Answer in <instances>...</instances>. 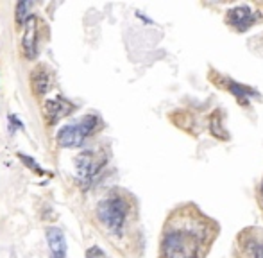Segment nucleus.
I'll list each match as a JSON object with an SVG mask.
<instances>
[{
	"mask_svg": "<svg viewBox=\"0 0 263 258\" xmlns=\"http://www.w3.org/2000/svg\"><path fill=\"white\" fill-rule=\"evenodd\" d=\"M30 7H32V2H29V0H22V2L16 4V24L18 25L27 24V20L30 18L29 15Z\"/></svg>",
	"mask_w": 263,
	"mask_h": 258,
	"instance_id": "obj_11",
	"label": "nucleus"
},
{
	"mask_svg": "<svg viewBox=\"0 0 263 258\" xmlns=\"http://www.w3.org/2000/svg\"><path fill=\"white\" fill-rule=\"evenodd\" d=\"M245 251L251 258H263V238L258 235H247Z\"/></svg>",
	"mask_w": 263,
	"mask_h": 258,
	"instance_id": "obj_10",
	"label": "nucleus"
},
{
	"mask_svg": "<svg viewBox=\"0 0 263 258\" xmlns=\"http://www.w3.org/2000/svg\"><path fill=\"white\" fill-rule=\"evenodd\" d=\"M100 126H102V122H100L99 113H88L79 122L61 128L56 134V140H58L59 147H65V149L81 147L86 142V138H89L91 134L99 131Z\"/></svg>",
	"mask_w": 263,
	"mask_h": 258,
	"instance_id": "obj_1",
	"label": "nucleus"
},
{
	"mask_svg": "<svg viewBox=\"0 0 263 258\" xmlns=\"http://www.w3.org/2000/svg\"><path fill=\"white\" fill-rule=\"evenodd\" d=\"M136 16H138L140 20H144V22H145V24H154V22H152V20H150V18H147V16H145V15H144V13H140V11H136Z\"/></svg>",
	"mask_w": 263,
	"mask_h": 258,
	"instance_id": "obj_14",
	"label": "nucleus"
},
{
	"mask_svg": "<svg viewBox=\"0 0 263 258\" xmlns=\"http://www.w3.org/2000/svg\"><path fill=\"white\" fill-rule=\"evenodd\" d=\"M104 163L106 158L99 156L95 151H85L79 156H75V170H77V176L83 179H91L95 174L100 172Z\"/></svg>",
	"mask_w": 263,
	"mask_h": 258,
	"instance_id": "obj_3",
	"label": "nucleus"
},
{
	"mask_svg": "<svg viewBox=\"0 0 263 258\" xmlns=\"http://www.w3.org/2000/svg\"><path fill=\"white\" fill-rule=\"evenodd\" d=\"M228 24L233 27V29L240 31V32H243V31L251 29L254 24H256V20H258V13H254L249 5H236V7H233V9L228 11Z\"/></svg>",
	"mask_w": 263,
	"mask_h": 258,
	"instance_id": "obj_4",
	"label": "nucleus"
},
{
	"mask_svg": "<svg viewBox=\"0 0 263 258\" xmlns=\"http://www.w3.org/2000/svg\"><path fill=\"white\" fill-rule=\"evenodd\" d=\"M18 158L22 160V161H24L25 165H27V167H30V169L32 170H36V174H45V170L41 169L40 165H36V161L32 158H30V156H27V154H18Z\"/></svg>",
	"mask_w": 263,
	"mask_h": 258,
	"instance_id": "obj_12",
	"label": "nucleus"
},
{
	"mask_svg": "<svg viewBox=\"0 0 263 258\" xmlns=\"http://www.w3.org/2000/svg\"><path fill=\"white\" fill-rule=\"evenodd\" d=\"M86 258H108L104 253V249L99 248V246H91V248L86 249Z\"/></svg>",
	"mask_w": 263,
	"mask_h": 258,
	"instance_id": "obj_13",
	"label": "nucleus"
},
{
	"mask_svg": "<svg viewBox=\"0 0 263 258\" xmlns=\"http://www.w3.org/2000/svg\"><path fill=\"white\" fill-rule=\"evenodd\" d=\"M30 88L36 97H43L50 90V72L45 64H38L30 72Z\"/></svg>",
	"mask_w": 263,
	"mask_h": 258,
	"instance_id": "obj_8",
	"label": "nucleus"
},
{
	"mask_svg": "<svg viewBox=\"0 0 263 258\" xmlns=\"http://www.w3.org/2000/svg\"><path fill=\"white\" fill-rule=\"evenodd\" d=\"M45 237H47V242H49V248H50L52 257L66 258V248H68V244H66V238H65V233H63V229L56 228V226H50V228H47Z\"/></svg>",
	"mask_w": 263,
	"mask_h": 258,
	"instance_id": "obj_9",
	"label": "nucleus"
},
{
	"mask_svg": "<svg viewBox=\"0 0 263 258\" xmlns=\"http://www.w3.org/2000/svg\"><path fill=\"white\" fill-rule=\"evenodd\" d=\"M127 214H129V204L120 195H110V197L102 199L97 206L99 221L108 228L110 233L117 235V237H120L124 231Z\"/></svg>",
	"mask_w": 263,
	"mask_h": 258,
	"instance_id": "obj_2",
	"label": "nucleus"
},
{
	"mask_svg": "<svg viewBox=\"0 0 263 258\" xmlns=\"http://www.w3.org/2000/svg\"><path fill=\"white\" fill-rule=\"evenodd\" d=\"M72 109H74V106L70 104V100L61 99V97L45 100V104H43V113H45L47 122H49V126H54L58 120L66 117L68 113H72Z\"/></svg>",
	"mask_w": 263,
	"mask_h": 258,
	"instance_id": "obj_5",
	"label": "nucleus"
},
{
	"mask_svg": "<svg viewBox=\"0 0 263 258\" xmlns=\"http://www.w3.org/2000/svg\"><path fill=\"white\" fill-rule=\"evenodd\" d=\"M222 86L228 90L229 94H233L238 100V104H249V100L253 99V97H260V92L258 90L251 88V86H245V85H240L236 81L233 79H228V77H224L222 79Z\"/></svg>",
	"mask_w": 263,
	"mask_h": 258,
	"instance_id": "obj_7",
	"label": "nucleus"
},
{
	"mask_svg": "<svg viewBox=\"0 0 263 258\" xmlns=\"http://www.w3.org/2000/svg\"><path fill=\"white\" fill-rule=\"evenodd\" d=\"M50 258H59V257H50Z\"/></svg>",
	"mask_w": 263,
	"mask_h": 258,
	"instance_id": "obj_16",
	"label": "nucleus"
},
{
	"mask_svg": "<svg viewBox=\"0 0 263 258\" xmlns=\"http://www.w3.org/2000/svg\"><path fill=\"white\" fill-rule=\"evenodd\" d=\"M262 204H263V179H262Z\"/></svg>",
	"mask_w": 263,
	"mask_h": 258,
	"instance_id": "obj_15",
	"label": "nucleus"
},
{
	"mask_svg": "<svg viewBox=\"0 0 263 258\" xmlns=\"http://www.w3.org/2000/svg\"><path fill=\"white\" fill-rule=\"evenodd\" d=\"M38 18L30 16L27 24H25V32L22 38V49L27 60H34L38 54Z\"/></svg>",
	"mask_w": 263,
	"mask_h": 258,
	"instance_id": "obj_6",
	"label": "nucleus"
}]
</instances>
